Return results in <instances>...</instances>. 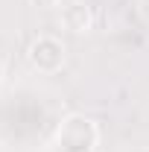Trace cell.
<instances>
[{
	"mask_svg": "<svg viewBox=\"0 0 149 152\" xmlns=\"http://www.w3.org/2000/svg\"><path fill=\"white\" fill-rule=\"evenodd\" d=\"M3 76H6V64H3V58H0V82H3Z\"/></svg>",
	"mask_w": 149,
	"mask_h": 152,
	"instance_id": "5",
	"label": "cell"
},
{
	"mask_svg": "<svg viewBox=\"0 0 149 152\" xmlns=\"http://www.w3.org/2000/svg\"><path fill=\"white\" fill-rule=\"evenodd\" d=\"M29 3H32L35 9H56L61 0H29Z\"/></svg>",
	"mask_w": 149,
	"mask_h": 152,
	"instance_id": "4",
	"label": "cell"
},
{
	"mask_svg": "<svg viewBox=\"0 0 149 152\" xmlns=\"http://www.w3.org/2000/svg\"><path fill=\"white\" fill-rule=\"evenodd\" d=\"M26 58H29V64L38 73H56V70H61V64L67 58V50H64V44L56 35H38L29 44Z\"/></svg>",
	"mask_w": 149,
	"mask_h": 152,
	"instance_id": "2",
	"label": "cell"
},
{
	"mask_svg": "<svg viewBox=\"0 0 149 152\" xmlns=\"http://www.w3.org/2000/svg\"><path fill=\"white\" fill-rule=\"evenodd\" d=\"M61 152H93L99 143V126L85 114H67L56 132Z\"/></svg>",
	"mask_w": 149,
	"mask_h": 152,
	"instance_id": "1",
	"label": "cell"
},
{
	"mask_svg": "<svg viewBox=\"0 0 149 152\" xmlns=\"http://www.w3.org/2000/svg\"><path fill=\"white\" fill-rule=\"evenodd\" d=\"M61 26L73 35H85L93 29V9L82 0H73L61 9Z\"/></svg>",
	"mask_w": 149,
	"mask_h": 152,
	"instance_id": "3",
	"label": "cell"
}]
</instances>
